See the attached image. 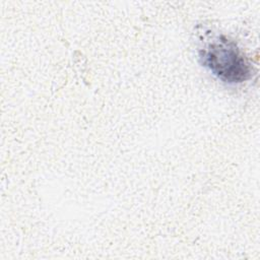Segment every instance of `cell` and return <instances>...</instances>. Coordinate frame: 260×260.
<instances>
[{
    "instance_id": "1",
    "label": "cell",
    "mask_w": 260,
    "mask_h": 260,
    "mask_svg": "<svg viewBox=\"0 0 260 260\" xmlns=\"http://www.w3.org/2000/svg\"><path fill=\"white\" fill-rule=\"evenodd\" d=\"M200 64L224 83L247 81L252 68L237 43L224 35H213L198 49Z\"/></svg>"
}]
</instances>
